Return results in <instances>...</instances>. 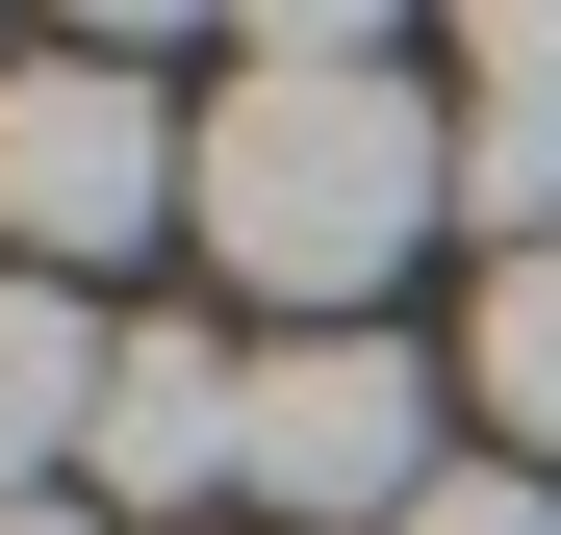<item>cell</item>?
Wrapping results in <instances>:
<instances>
[{
	"instance_id": "6da1fadb",
	"label": "cell",
	"mask_w": 561,
	"mask_h": 535,
	"mask_svg": "<svg viewBox=\"0 0 561 535\" xmlns=\"http://www.w3.org/2000/svg\"><path fill=\"white\" fill-rule=\"evenodd\" d=\"M205 255L280 306V332H357L434 255V205H459V128H434V77L383 51V26H230V77H205Z\"/></svg>"
},
{
	"instance_id": "7a4b0ae2",
	"label": "cell",
	"mask_w": 561,
	"mask_h": 535,
	"mask_svg": "<svg viewBox=\"0 0 561 535\" xmlns=\"http://www.w3.org/2000/svg\"><path fill=\"white\" fill-rule=\"evenodd\" d=\"M459 460H434V383L409 332H255V433H230V510L280 535H409Z\"/></svg>"
},
{
	"instance_id": "3957f363",
	"label": "cell",
	"mask_w": 561,
	"mask_h": 535,
	"mask_svg": "<svg viewBox=\"0 0 561 535\" xmlns=\"http://www.w3.org/2000/svg\"><path fill=\"white\" fill-rule=\"evenodd\" d=\"M179 178H205V128H179L128 51H0V230H26V281L128 255Z\"/></svg>"
},
{
	"instance_id": "277c9868",
	"label": "cell",
	"mask_w": 561,
	"mask_h": 535,
	"mask_svg": "<svg viewBox=\"0 0 561 535\" xmlns=\"http://www.w3.org/2000/svg\"><path fill=\"white\" fill-rule=\"evenodd\" d=\"M230 433H255V357H230V332H153V306H128L77 510H179V535H205V510H230Z\"/></svg>"
},
{
	"instance_id": "5b68a950",
	"label": "cell",
	"mask_w": 561,
	"mask_h": 535,
	"mask_svg": "<svg viewBox=\"0 0 561 535\" xmlns=\"http://www.w3.org/2000/svg\"><path fill=\"white\" fill-rule=\"evenodd\" d=\"M103 357H128V306H77V281L0 255V510H51L77 460H103Z\"/></svg>"
},
{
	"instance_id": "8992f818",
	"label": "cell",
	"mask_w": 561,
	"mask_h": 535,
	"mask_svg": "<svg viewBox=\"0 0 561 535\" xmlns=\"http://www.w3.org/2000/svg\"><path fill=\"white\" fill-rule=\"evenodd\" d=\"M459 383H485L511 460H561V255H485V332H459Z\"/></svg>"
},
{
	"instance_id": "52a82bcc",
	"label": "cell",
	"mask_w": 561,
	"mask_h": 535,
	"mask_svg": "<svg viewBox=\"0 0 561 535\" xmlns=\"http://www.w3.org/2000/svg\"><path fill=\"white\" fill-rule=\"evenodd\" d=\"M459 103H511V128H561V0H511V26H459Z\"/></svg>"
},
{
	"instance_id": "ba28073f",
	"label": "cell",
	"mask_w": 561,
	"mask_h": 535,
	"mask_svg": "<svg viewBox=\"0 0 561 535\" xmlns=\"http://www.w3.org/2000/svg\"><path fill=\"white\" fill-rule=\"evenodd\" d=\"M409 535H561V485H536V460H459V485H434Z\"/></svg>"
},
{
	"instance_id": "9c48e42d",
	"label": "cell",
	"mask_w": 561,
	"mask_h": 535,
	"mask_svg": "<svg viewBox=\"0 0 561 535\" xmlns=\"http://www.w3.org/2000/svg\"><path fill=\"white\" fill-rule=\"evenodd\" d=\"M0 535H103V510H77V485H51V510H0Z\"/></svg>"
}]
</instances>
